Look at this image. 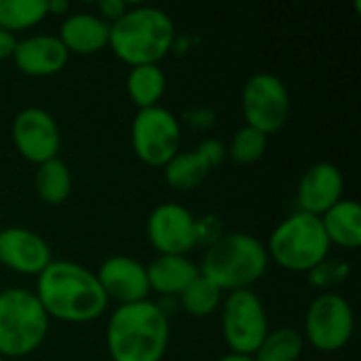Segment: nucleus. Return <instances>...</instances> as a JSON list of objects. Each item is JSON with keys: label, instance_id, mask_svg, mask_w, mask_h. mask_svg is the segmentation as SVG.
Here are the masks:
<instances>
[{"label": "nucleus", "instance_id": "23", "mask_svg": "<svg viewBox=\"0 0 361 361\" xmlns=\"http://www.w3.org/2000/svg\"><path fill=\"white\" fill-rule=\"evenodd\" d=\"M302 332L294 328L269 330L267 338L254 353V361H298L305 353Z\"/></svg>", "mask_w": 361, "mask_h": 361}, {"label": "nucleus", "instance_id": "18", "mask_svg": "<svg viewBox=\"0 0 361 361\" xmlns=\"http://www.w3.org/2000/svg\"><path fill=\"white\" fill-rule=\"evenodd\" d=\"M150 292L171 298L180 296L201 273L190 256H157L148 267Z\"/></svg>", "mask_w": 361, "mask_h": 361}, {"label": "nucleus", "instance_id": "22", "mask_svg": "<svg viewBox=\"0 0 361 361\" xmlns=\"http://www.w3.org/2000/svg\"><path fill=\"white\" fill-rule=\"evenodd\" d=\"M125 89L129 99L137 106V110L154 108L165 95L167 76L161 66H135L129 70Z\"/></svg>", "mask_w": 361, "mask_h": 361}, {"label": "nucleus", "instance_id": "31", "mask_svg": "<svg viewBox=\"0 0 361 361\" xmlns=\"http://www.w3.org/2000/svg\"><path fill=\"white\" fill-rule=\"evenodd\" d=\"M47 11H49V15H57V17L70 15V2L68 0H47Z\"/></svg>", "mask_w": 361, "mask_h": 361}, {"label": "nucleus", "instance_id": "1", "mask_svg": "<svg viewBox=\"0 0 361 361\" xmlns=\"http://www.w3.org/2000/svg\"><path fill=\"white\" fill-rule=\"evenodd\" d=\"M34 294L49 319L63 324H89L108 309V298L95 273L72 260H53L36 277Z\"/></svg>", "mask_w": 361, "mask_h": 361}, {"label": "nucleus", "instance_id": "33", "mask_svg": "<svg viewBox=\"0 0 361 361\" xmlns=\"http://www.w3.org/2000/svg\"><path fill=\"white\" fill-rule=\"evenodd\" d=\"M0 361H4V357H2V355H0Z\"/></svg>", "mask_w": 361, "mask_h": 361}, {"label": "nucleus", "instance_id": "14", "mask_svg": "<svg viewBox=\"0 0 361 361\" xmlns=\"http://www.w3.org/2000/svg\"><path fill=\"white\" fill-rule=\"evenodd\" d=\"M108 302L114 300L121 305H133V302H142L148 300L150 296V283H148V271L146 264H142L140 260L125 256V254H116L106 258L97 273H95Z\"/></svg>", "mask_w": 361, "mask_h": 361}, {"label": "nucleus", "instance_id": "13", "mask_svg": "<svg viewBox=\"0 0 361 361\" xmlns=\"http://www.w3.org/2000/svg\"><path fill=\"white\" fill-rule=\"evenodd\" d=\"M53 262L47 239L23 226H6L0 231V264L17 275L38 277Z\"/></svg>", "mask_w": 361, "mask_h": 361}, {"label": "nucleus", "instance_id": "17", "mask_svg": "<svg viewBox=\"0 0 361 361\" xmlns=\"http://www.w3.org/2000/svg\"><path fill=\"white\" fill-rule=\"evenodd\" d=\"M57 38L70 55H93L108 47L110 25L97 13H70L63 17Z\"/></svg>", "mask_w": 361, "mask_h": 361}, {"label": "nucleus", "instance_id": "16", "mask_svg": "<svg viewBox=\"0 0 361 361\" xmlns=\"http://www.w3.org/2000/svg\"><path fill=\"white\" fill-rule=\"evenodd\" d=\"M11 59L21 74L32 78H47L59 74L66 68L70 53L57 34H34L17 40Z\"/></svg>", "mask_w": 361, "mask_h": 361}, {"label": "nucleus", "instance_id": "9", "mask_svg": "<svg viewBox=\"0 0 361 361\" xmlns=\"http://www.w3.org/2000/svg\"><path fill=\"white\" fill-rule=\"evenodd\" d=\"M292 99L286 82L271 74H252L241 89V112L245 125L258 129L267 137L281 131L290 118Z\"/></svg>", "mask_w": 361, "mask_h": 361}, {"label": "nucleus", "instance_id": "26", "mask_svg": "<svg viewBox=\"0 0 361 361\" xmlns=\"http://www.w3.org/2000/svg\"><path fill=\"white\" fill-rule=\"evenodd\" d=\"M267 148H269V137L264 133H260L258 129L243 125L233 133L226 154L237 165H254L264 157Z\"/></svg>", "mask_w": 361, "mask_h": 361}, {"label": "nucleus", "instance_id": "19", "mask_svg": "<svg viewBox=\"0 0 361 361\" xmlns=\"http://www.w3.org/2000/svg\"><path fill=\"white\" fill-rule=\"evenodd\" d=\"M322 226L330 245L357 250L361 245V207L355 199H341L322 216Z\"/></svg>", "mask_w": 361, "mask_h": 361}, {"label": "nucleus", "instance_id": "20", "mask_svg": "<svg viewBox=\"0 0 361 361\" xmlns=\"http://www.w3.org/2000/svg\"><path fill=\"white\" fill-rule=\"evenodd\" d=\"M214 167L209 165V161L203 157V152L199 148L195 150H180L165 167V182L171 190L178 192H190L195 188H199L205 178L209 176Z\"/></svg>", "mask_w": 361, "mask_h": 361}, {"label": "nucleus", "instance_id": "10", "mask_svg": "<svg viewBox=\"0 0 361 361\" xmlns=\"http://www.w3.org/2000/svg\"><path fill=\"white\" fill-rule=\"evenodd\" d=\"M182 127L176 114L161 104L137 110L131 123V148L148 167H165L178 152Z\"/></svg>", "mask_w": 361, "mask_h": 361}, {"label": "nucleus", "instance_id": "2", "mask_svg": "<svg viewBox=\"0 0 361 361\" xmlns=\"http://www.w3.org/2000/svg\"><path fill=\"white\" fill-rule=\"evenodd\" d=\"M169 334V317L161 305H121L108 317L106 349L112 361H163Z\"/></svg>", "mask_w": 361, "mask_h": 361}, {"label": "nucleus", "instance_id": "7", "mask_svg": "<svg viewBox=\"0 0 361 361\" xmlns=\"http://www.w3.org/2000/svg\"><path fill=\"white\" fill-rule=\"evenodd\" d=\"M220 328L228 353L254 357L269 334V313L254 290L224 294L220 305Z\"/></svg>", "mask_w": 361, "mask_h": 361}, {"label": "nucleus", "instance_id": "11", "mask_svg": "<svg viewBox=\"0 0 361 361\" xmlns=\"http://www.w3.org/2000/svg\"><path fill=\"white\" fill-rule=\"evenodd\" d=\"M146 237L159 256H188L199 245L197 218L180 203H161L146 220Z\"/></svg>", "mask_w": 361, "mask_h": 361}, {"label": "nucleus", "instance_id": "12", "mask_svg": "<svg viewBox=\"0 0 361 361\" xmlns=\"http://www.w3.org/2000/svg\"><path fill=\"white\" fill-rule=\"evenodd\" d=\"M11 133L17 152L34 165H42L59 157L61 131L55 116L44 108H23L15 116Z\"/></svg>", "mask_w": 361, "mask_h": 361}, {"label": "nucleus", "instance_id": "24", "mask_svg": "<svg viewBox=\"0 0 361 361\" xmlns=\"http://www.w3.org/2000/svg\"><path fill=\"white\" fill-rule=\"evenodd\" d=\"M49 17L47 0H0V27L17 34Z\"/></svg>", "mask_w": 361, "mask_h": 361}, {"label": "nucleus", "instance_id": "32", "mask_svg": "<svg viewBox=\"0 0 361 361\" xmlns=\"http://www.w3.org/2000/svg\"><path fill=\"white\" fill-rule=\"evenodd\" d=\"M218 361H254V357H247V355H235V353H228V355H222Z\"/></svg>", "mask_w": 361, "mask_h": 361}, {"label": "nucleus", "instance_id": "3", "mask_svg": "<svg viewBox=\"0 0 361 361\" xmlns=\"http://www.w3.org/2000/svg\"><path fill=\"white\" fill-rule=\"evenodd\" d=\"M176 23L159 6H129L127 13L110 25V51L129 68L159 66L173 49Z\"/></svg>", "mask_w": 361, "mask_h": 361}, {"label": "nucleus", "instance_id": "30", "mask_svg": "<svg viewBox=\"0 0 361 361\" xmlns=\"http://www.w3.org/2000/svg\"><path fill=\"white\" fill-rule=\"evenodd\" d=\"M15 44H17V36L0 27V61H4V59H11V57H13Z\"/></svg>", "mask_w": 361, "mask_h": 361}, {"label": "nucleus", "instance_id": "28", "mask_svg": "<svg viewBox=\"0 0 361 361\" xmlns=\"http://www.w3.org/2000/svg\"><path fill=\"white\" fill-rule=\"evenodd\" d=\"M197 148L203 152V157L209 161V165H212L214 169H216L218 165H222V161L226 159V146H224L220 140L207 137V140H203Z\"/></svg>", "mask_w": 361, "mask_h": 361}, {"label": "nucleus", "instance_id": "29", "mask_svg": "<svg viewBox=\"0 0 361 361\" xmlns=\"http://www.w3.org/2000/svg\"><path fill=\"white\" fill-rule=\"evenodd\" d=\"M127 8H129V4L123 2V0H102V2L97 4V15H99L108 25H112L114 21H118V19L127 13Z\"/></svg>", "mask_w": 361, "mask_h": 361}, {"label": "nucleus", "instance_id": "21", "mask_svg": "<svg viewBox=\"0 0 361 361\" xmlns=\"http://www.w3.org/2000/svg\"><path fill=\"white\" fill-rule=\"evenodd\" d=\"M34 188L42 203L51 207L63 205L70 199L72 188H74V180H72V171L68 163L55 157L38 165L36 176H34Z\"/></svg>", "mask_w": 361, "mask_h": 361}, {"label": "nucleus", "instance_id": "5", "mask_svg": "<svg viewBox=\"0 0 361 361\" xmlns=\"http://www.w3.org/2000/svg\"><path fill=\"white\" fill-rule=\"evenodd\" d=\"M264 247L269 260L290 273H309L332 252L322 218L305 212H294L281 220Z\"/></svg>", "mask_w": 361, "mask_h": 361}, {"label": "nucleus", "instance_id": "6", "mask_svg": "<svg viewBox=\"0 0 361 361\" xmlns=\"http://www.w3.org/2000/svg\"><path fill=\"white\" fill-rule=\"evenodd\" d=\"M49 315L32 290L6 288L0 292V355L19 360L42 347L49 334Z\"/></svg>", "mask_w": 361, "mask_h": 361}, {"label": "nucleus", "instance_id": "8", "mask_svg": "<svg viewBox=\"0 0 361 361\" xmlns=\"http://www.w3.org/2000/svg\"><path fill=\"white\" fill-rule=\"evenodd\" d=\"M355 334V311L338 292H326L311 300L305 313L302 338L322 353L343 351Z\"/></svg>", "mask_w": 361, "mask_h": 361}, {"label": "nucleus", "instance_id": "27", "mask_svg": "<svg viewBox=\"0 0 361 361\" xmlns=\"http://www.w3.org/2000/svg\"><path fill=\"white\" fill-rule=\"evenodd\" d=\"M351 275V264L343 258H324L317 267H313L307 277H309V283L319 290L322 294L326 292H336V288H341Z\"/></svg>", "mask_w": 361, "mask_h": 361}, {"label": "nucleus", "instance_id": "25", "mask_svg": "<svg viewBox=\"0 0 361 361\" xmlns=\"http://www.w3.org/2000/svg\"><path fill=\"white\" fill-rule=\"evenodd\" d=\"M180 307L190 317H209L216 311H220V305L224 300V292L212 283L207 277L199 275L180 296Z\"/></svg>", "mask_w": 361, "mask_h": 361}, {"label": "nucleus", "instance_id": "15", "mask_svg": "<svg viewBox=\"0 0 361 361\" xmlns=\"http://www.w3.org/2000/svg\"><path fill=\"white\" fill-rule=\"evenodd\" d=\"M341 199H345V176L334 163L328 161L311 165L296 186L298 212L317 218L332 209Z\"/></svg>", "mask_w": 361, "mask_h": 361}, {"label": "nucleus", "instance_id": "4", "mask_svg": "<svg viewBox=\"0 0 361 361\" xmlns=\"http://www.w3.org/2000/svg\"><path fill=\"white\" fill-rule=\"evenodd\" d=\"M269 254L264 243L250 233H224L212 245L205 247L199 262V273L216 283L224 294L237 290H252L267 271Z\"/></svg>", "mask_w": 361, "mask_h": 361}]
</instances>
